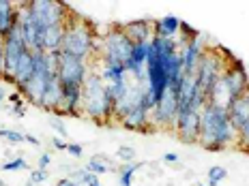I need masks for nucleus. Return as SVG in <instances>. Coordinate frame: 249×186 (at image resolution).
Listing matches in <instances>:
<instances>
[{"instance_id": "20e7f679", "label": "nucleus", "mask_w": 249, "mask_h": 186, "mask_svg": "<svg viewBox=\"0 0 249 186\" xmlns=\"http://www.w3.org/2000/svg\"><path fill=\"white\" fill-rule=\"evenodd\" d=\"M232 58H234V56H232L230 51H226L224 47L204 51V56H202V60L198 64V71H196V79H198V86H200V90L204 92V96H209V92H211V88L215 86V81L226 73L228 62Z\"/></svg>"}, {"instance_id": "f8f14e48", "label": "nucleus", "mask_w": 249, "mask_h": 186, "mask_svg": "<svg viewBox=\"0 0 249 186\" xmlns=\"http://www.w3.org/2000/svg\"><path fill=\"white\" fill-rule=\"evenodd\" d=\"M50 77H54V75H33V79H30L28 84H24L22 88H19L22 96H26L33 105L41 107V101H43V94H45V88H48Z\"/></svg>"}, {"instance_id": "1a4fd4ad", "label": "nucleus", "mask_w": 249, "mask_h": 186, "mask_svg": "<svg viewBox=\"0 0 249 186\" xmlns=\"http://www.w3.org/2000/svg\"><path fill=\"white\" fill-rule=\"evenodd\" d=\"M178 51H180V60H183V73L185 75H196L202 56H204V51H206L204 37L198 34V37L191 39L187 45H183Z\"/></svg>"}, {"instance_id": "f704fd0d", "label": "nucleus", "mask_w": 249, "mask_h": 186, "mask_svg": "<svg viewBox=\"0 0 249 186\" xmlns=\"http://www.w3.org/2000/svg\"><path fill=\"white\" fill-rule=\"evenodd\" d=\"M7 99H9V103H11V105H18V103H22V94H19V92H11Z\"/></svg>"}, {"instance_id": "2eb2a0df", "label": "nucleus", "mask_w": 249, "mask_h": 186, "mask_svg": "<svg viewBox=\"0 0 249 186\" xmlns=\"http://www.w3.org/2000/svg\"><path fill=\"white\" fill-rule=\"evenodd\" d=\"M35 75V60H33V51H24L18 60V66H15L13 73V84L18 88H22L24 84H28Z\"/></svg>"}, {"instance_id": "f3484780", "label": "nucleus", "mask_w": 249, "mask_h": 186, "mask_svg": "<svg viewBox=\"0 0 249 186\" xmlns=\"http://www.w3.org/2000/svg\"><path fill=\"white\" fill-rule=\"evenodd\" d=\"M180 19L176 15H165L159 22H155V37H161V39H176L180 32Z\"/></svg>"}, {"instance_id": "58836bf2", "label": "nucleus", "mask_w": 249, "mask_h": 186, "mask_svg": "<svg viewBox=\"0 0 249 186\" xmlns=\"http://www.w3.org/2000/svg\"><path fill=\"white\" fill-rule=\"evenodd\" d=\"M7 90H4V88L2 86H0V107H2V103H4V99H7Z\"/></svg>"}, {"instance_id": "c85d7f7f", "label": "nucleus", "mask_w": 249, "mask_h": 186, "mask_svg": "<svg viewBox=\"0 0 249 186\" xmlns=\"http://www.w3.org/2000/svg\"><path fill=\"white\" fill-rule=\"evenodd\" d=\"M163 161L168 163V165H172V167H176V169H183V165H180V158H178V154H174V152H168V154H163Z\"/></svg>"}, {"instance_id": "423d86ee", "label": "nucleus", "mask_w": 249, "mask_h": 186, "mask_svg": "<svg viewBox=\"0 0 249 186\" xmlns=\"http://www.w3.org/2000/svg\"><path fill=\"white\" fill-rule=\"evenodd\" d=\"M90 73L88 69V62L86 60H80L75 56H69V54H60L58 58V79L62 86H84L86 77Z\"/></svg>"}, {"instance_id": "dca6fc26", "label": "nucleus", "mask_w": 249, "mask_h": 186, "mask_svg": "<svg viewBox=\"0 0 249 186\" xmlns=\"http://www.w3.org/2000/svg\"><path fill=\"white\" fill-rule=\"evenodd\" d=\"M18 4L9 2V0H0V37H7L11 28L18 24Z\"/></svg>"}, {"instance_id": "4be33fe9", "label": "nucleus", "mask_w": 249, "mask_h": 186, "mask_svg": "<svg viewBox=\"0 0 249 186\" xmlns=\"http://www.w3.org/2000/svg\"><path fill=\"white\" fill-rule=\"evenodd\" d=\"M0 139L9 141L11 146H18V143L26 141V135L24 133H18V131H11V128H0Z\"/></svg>"}, {"instance_id": "7ed1b4c3", "label": "nucleus", "mask_w": 249, "mask_h": 186, "mask_svg": "<svg viewBox=\"0 0 249 186\" xmlns=\"http://www.w3.org/2000/svg\"><path fill=\"white\" fill-rule=\"evenodd\" d=\"M101 49V41L95 37V30L86 19L75 17L73 13L69 15L65 24V39H62V54L75 56L80 60H86Z\"/></svg>"}, {"instance_id": "cd10ccee", "label": "nucleus", "mask_w": 249, "mask_h": 186, "mask_svg": "<svg viewBox=\"0 0 249 186\" xmlns=\"http://www.w3.org/2000/svg\"><path fill=\"white\" fill-rule=\"evenodd\" d=\"M50 126L54 128V131L58 133V137H62V139H65L67 135H69V131H67V128H65V124H62V122L58 120V118H52V120H50Z\"/></svg>"}, {"instance_id": "a19ab883", "label": "nucleus", "mask_w": 249, "mask_h": 186, "mask_svg": "<svg viewBox=\"0 0 249 186\" xmlns=\"http://www.w3.org/2000/svg\"><path fill=\"white\" fill-rule=\"evenodd\" d=\"M198 186H206V184H198Z\"/></svg>"}, {"instance_id": "7c9ffc66", "label": "nucleus", "mask_w": 249, "mask_h": 186, "mask_svg": "<svg viewBox=\"0 0 249 186\" xmlns=\"http://www.w3.org/2000/svg\"><path fill=\"white\" fill-rule=\"evenodd\" d=\"M9 113L15 118H24L26 116V109H24V103H18V105H11L9 107Z\"/></svg>"}, {"instance_id": "ea45409f", "label": "nucleus", "mask_w": 249, "mask_h": 186, "mask_svg": "<svg viewBox=\"0 0 249 186\" xmlns=\"http://www.w3.org/2000/svg\"><path fill=\"white\" fill-rule=\"evenodd\" d=\"M0 186H9V184H7V182H2V180H0Z\"/></svg>"}, {"instance_id": "4c0bfd02", "label": "nucleus", "mask_w": 249, "mask_h": 186, "mask_svg": "<svg viewBox=\"0 0 249 186\" xmlns=\"http://www.w3.org/2000/svg\"><path fill=\"white\" fill-rule=\"evenodd\" d=\"M26 141L33 143V146H41V141H39V139L35 137V135H26Z\"/></svg>"}, {"instance_id": "ddd939ff", "label": "nucleus", "mask_w": 249, "mask_h": 186, "mask_svg": "<svg viewBox=\"0 0 249 186\" xmlns=\"http://www.w3.org/2000/svg\"><path fill=\"white\" fill-rule=\"evenodd\" d=\"M62 84L58 79V75L50 77L48 81V88H45V94H43V101H41V109L45 111H60V105H62Z\"/></svg>"}, {"instance_id": "393cba45", "label": "nucleus", "mask_w": 249, "mask_h": 186, "mask_svg": "<svg viewBox=\"0 0 249 186\" xmlns=\"http://www.w3.org/2000/svg\"><path fill=\"white\" fill-rule=\"evenodd\" d=\"M238 148L249 152V122L238 128Z\"/></svg>"}, {"instance_id": "a878e982", "label": "nucleus", "mask_w": 249, "mask_h": 186, "mask_svg": "<svg viewBox=\"0 0 249 186\" xmlns=\"http://www.w3.org/2000/svg\"><path fill=\"white\" fill-rule=\"evenodd\" d=\"M88 175H90V171H86V169H73L69 178L73 180L77 186H82V184H86V182H88Z\"/></svg>"}, {"instance_id": "412c9836", "label": "nucleus", "mask_w": 249, "mask_h": 186, "mask_svg": "<svg viewBox=\"0 0 249 186\" xmlns=\"http://www.w3.org/2000/svg\"><path fill=\"white\" fill-rule=\"evenodd\" d=\"M228 178V169L226 167H219V165H213L209 169V178H206V186H219V182H224Z\"/></svg>"}, {"instance_id": "39448f33", "label": "nucleus", "mask_w": 249, "mask_h": 186, "mask_svg": "<svg viewBox=\"0 0 249 186\" xmlns=\"http://www.w3.org/2000/svg\"><path fill=\"white\" fill-rule=\"evenodd\" d=\"M131 51H133V43L124 37L123 26H112L101 41V60L127 64V60L131 58Z\"/></svg>"}, {"instance_id": "5701e85b", "label": "nucleus", "mask_w": 249, "mask_h": 186, "mask_svg": "<svg viewBox=\"0 0 249 186\" xmlns=\"http://www.w3.org/2000/svg\"><path fill=\"white\" fill-rule=\"evenodd\" d=\"M0 169H4V171H19V169H28V161H26L24 156H15V158H11V161L0 165Z\"/></svg>"}, {"instance_id": "c756f323", "label": "nucleus", "mask_w": 249, "mask_h": 186, "mask_svg": "<svg viewBox=\"0 0 249 186\" xmlns=\"http://www.w3.org/2000/svg\"><path fill=\"white\" fill-rule=\"evenodd\" d=\"M67 152L73 154L75 158H80L82 152H84V148H82V143H67Z\"/></svg>"}, {"instance_id": "9b49d317", "label": "nucleus", "mask_w": 249, "mask_h": 186, "mask_svg": "<svg viewBox=\"0 0 249 186\" xmlns=\"http://www.w3.org/2000/svg\"><path fill=\"white\" fill-rule=\"evenodd\" d=\"M150 111L146 105H140L136 109H131L127 113V116L121 120V124L124 128H129V131H146V128L153 126V116H150Z\"/></svg>"}, {"instance_id": "473e14b6", "label": "nucleus", "mask_w": 249, "mask_h": 186, "mask_svg": "<svg viewBox=\"0 0 249 186\" xmlns=\"http://www.w3.org/2000/svg\"><path fill=\"white\" fill-rule=\"evenodd\" d=\"M50 163H52V156H50V154H41V156H39V167H37V169H45V171H48Z\"/></svg>"}, {"instance_id": "4468645a", "label": "nucleus", "mask_w": 249, "mask_h": 186, "mask_svg": "<svg viewBox=\"0 0 249 186\" xmlns=\"http://www.w3.org/2000/svg\"><path fill=\"white\" fill-rule=\"evenodd\" d=\"M123 32L124 37L131 41L133 45L136 43H146L155 37V26L146 22V19H142V22H131V24H124L123 26Z\"/></svg>"}, {"instance_id": "9d476101", "label": "nucleus", "mask_w": 249, "mask_h": 186, "mask_svg": "<svg viewBox=\"0 0 249 186\" xmlns=\"http://www.w3.org/2000/svg\"><path fill=\"white\" fill-rule=\"evenodd\" d=\"M176 133L185 143H198L200 137V111L183 109L176 118Z\"/></svg>"}, {"instance_id": "72a5a7b5", "label": "nucleus", "mask_w": 249, "mask_h": 186, "mask_svg": "<svg viewBox=\"0 0 249 186\" xmlns=\"http://www.w3.org/2000/svg\"><path fill=\"white\" fill-rule=\"evenodd\" d=\"M52 148H56V150H67V141L62 137L56 135L54 139H52Z\"/></svg>"}, {"instance_id": "0eeeda50", "label": "nucleus", "mask_w": 249, "mask_h": 186, "mask_svg": "<svg viewBox=\"0 0 249 186\" xmlns=\"http://www.w3.org/2000/svg\"><path fill=\"white\" fill-rule=\"evenodd\" d=\"M153 126H176L178 118V94L168 88L161 96L157 99V105L153 109Z\"/></svg>"}, {"instance_id": "f03ea898", "label": "nucleus", "mask_w": 249, "mask_h": 186, "mask_svg": "<svg viewBox=\"0 0 249 186\" xmlns=\"http://www.w3.org/2000/svg\"><path fill=\"white\" fill-rule=\"evenodd\" d=\"M82 113L97 124H107L114 118V101L99 71H90L82 90Z\"/></svg>"}, {"instance_id": "e433bc0d", "label": "nucleus", "mask_w": 249, "mask_h": 186, "mask_svg": "<svg viewBox=\"0 0 249 186\" xmlns=\"http://www.w3.org/2000/svg\"><path fill=\"white\" fill-rule=\"evenodd\" d=\"M56 186H77V184H75L73 180L69 178V175H67V178H60L58 182H56Z\"/></svg>"}, {"instance_id": "bb28decb", "label": "nucleus", "mask_w": 249, "mask_h": 186, "mask_svg": "<svg viewBox=\"0 0 249 186\" xmlns=\"http://www.w3.org/2000/svg\"><path fill=\"white\" fill-rule=\"evenodd\" d=\"M48 180V171L45 169H33L30 171V182L33 184H43Z\"/></svg>"}, {"instance_id": "aec40b11", "label": "nucleus", "mask_w": 249, "mask_h": 186, "mask_svg": "<svg viewBox=\"0 0 249 186\" xmlns=\"http://www.w3.org/2000/svg\"><path fill=\"white\" fill-rule=\"evenodd\" d=\"M144 167V163L142 161H133V163H127V165H123V169H121V178H118V182H121V186H133V173L138 171V169H142Z\"/></svg>"}, {"instance_id": "2f4dec72", "label": "nucleus", "mask_w": 249, "mask_h": 186, "mask_svg": "<svg viewBox=\"0 0 249 186\" xmlns=\"http://www.w3.org/2000/svg\"><path fill=\"white\" fill-rule=\"evenodd\" d=\"M4 77V41L0 37V79Z\"/></svg>"}, {"instance_id": "c9c22d12", "label": "nucleus", "mask_w": 249, "mask_h": 186, "mask_svg": "<svg viewBox=\"0 0 249 186\" xmlns=\"http://www.w3.org/2000/svg\"><path fill=\"white\" fill-rule=\"evenodd\" d=\"M86 186H103V184L99 182V175L90 173V175H88V182H86Z\"/></svg>"}, {"instance_id": "6e6552de", "label": "nucleus", "mask_w": 249, "mask_h": 186, "mask_svg": "<svg viewBox=\"0 0 249 186\" xmlns=\"http://www.w3.org/2000/svg\"><path fill=\"white\" fill-rule=\"evenodd\" d=\"M224 79L228 88H230V94L232 99H241V96L249 94V77H247V71H245V64H243L238 58H232L228 62V69L224 73Z\"/></svg>"}, {"instance_id": "b1692460", "label": "nucleus", "mask_w": 249, "mask_h": 186, "mask_svg": "<svg viewBox=\"0 0 249 186\" xmlns=\"http://www.w3.org/2000/svg\"><path fill=\"white\" fill-rule=\"evenodd\" d=\"M116 156H118V161H123V165L133 163L136 161V150H133L131 146H118Z\"/></svg>"}, {"instance_id": "6ab92c4d", "label": "nucleus", "mask_w": 249, "mask_h": 186, "mask_svg": "<svg viewBox=\"0 0 249 186\" xmlns=\"http://www.w3.org/2000/svg\"><path fill=\"white\" fill-rule=\"evenodd\" d=\"M107 161L110 158L106 156V154H97V156H92L90 161L86 163V171H90V173H95V175H103V173H107L110 171V167H107Z\"/></svg>"}, {"instance_id": "f257e3e1", "label": "nucleus", "mask_w": 249, "mask_h": 186, "mask_svg": "<svg viewBox=\"0 0 249 186\" xmlns=\"http://www.w3.org/2000/svg\"><path fill=\"white\" fill-rule=\"evenodd\" d=\"M198 143L204 150H213V152L226 150L228 146H234V143L238 146V131L230 122V116L226 109L209 105V103L202 107Z\"/></svg>"}, {"instance_id": "a211bd4d", "label": "nucleus", "mask_w": 249, "mask_h": 186, "mask_svg": "<svg viewBox=\"0 0 249 186\" xmlns=\"http://www.w3.org/2000/svg\"><path fill=\"white\" fill-rule=\"evenodd\" d=\"M228 116H230V122L234 124L236 131L243 124H247L249 122V94L241 96V99H236L232 103L230 109H228Z\"/></svg>"}]
</instances>
